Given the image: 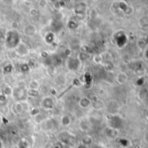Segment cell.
Segmentation results:
<instances>
[{
  "label": "cell",
  "instance_id": "obj_7",
  "mask_svg": "<svg viewBox=\"0 0 148 148\" xmlns=\"http://www.w3.org/2000/svg\"><path fill=\"white\" fill-rule=\"evenodd\" d=\"M2 124V117L0 116V125Z\"/></svg>",
  "mask_w": 148,
  "mask_h": 148
},
{
  "label": "cell",
  "instance_id": "obj_6",
  "mask_svg": "<svg viewBox=\"0 0 148 148\" xmlns=\"http://www.w3.org/2000/svg\"><path fill=\"white\" fill-rule=\"evenodd\" d=\"M77 148H88V147L85 146V145H84V144H82V143H80V144L77 147Z\"/></svg>",
  "mask_w": 148,
  "mask_h": 148
},
{
  "label": "cell",
  "instance_id": "obj_1",
  "mask_svg": "<svg viewBox=\"0 0 148 148\" xmlns=\"http://www.w3.org/2000/svg\"><path fill=\"white\" fill-rule=\"evenodd\" d=\"M91 105V101L87 97H82L79 100V106L83 108H86Z\"/></svg>",
  "mask_w": 148,
  "mask_h": 148
},
{
  "label": "cell",
  "instance_id": "obj_4",
  "mask_svg": "<svg viewBox=\"0 0 148 148\" xmlns=\"http://www.w3.org/2000/svg\"><path fill=\"white\" fill-rule=\"evenodd\" d=\"M81 143L88 147V146H90V145L92 143V137H90V136H85V137L83 138V140H82V142H81Z\"/></svg>",
  "mask_w": 148,
  "mask_h": 148
},
{
  "label": "cell",
  "instance_id": "obj_5",
  "mask_svg": "<svg viewBox=\"0 0 148 148\" xmlns=\"http://www.w3.org/2000/svg\"><path fill=\"white\" fill-rule=\"evenodd\" d=\"M144 140L146 141L147 144H148V132L146 133V134H145V136H144Z\"/></svg>",
  "mask_w": 148,
  "mask_h": 148
},
{
  "label": "cell",
  "instance_id": "obj_2",
  "mask_svg": "<svg viewBox=\"0 0 148 148\" xmlns=\"http://www.w3.org/2000/svg\"><path fill=\"white\" fill-rule=\"evenodd\" d=\"M25 29H28V30H25L24 29V33L26 35V36H33L36 32V29L33 25H27L25 27Z\"/></svg>",
  "mask_w": 148,
  "mask_h": 148
},
{
  "label": "cell",
  "instance_id": "obj_3",
  "mask_svg": "<svg viewBox=\"0 0 148 148\" xmlns=\"http://www.w3.org/2000/svg\"><path fill=\"white\" fill-rule=\"evenodd\" d=\"M61 122H62V125L63 126H69L71 123H72V118L69 116V115H64L62 118H61Z\"/></svg>",
  "mask_w": 148,
  "mask_h": 148
}]
</instances>
